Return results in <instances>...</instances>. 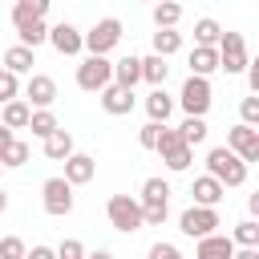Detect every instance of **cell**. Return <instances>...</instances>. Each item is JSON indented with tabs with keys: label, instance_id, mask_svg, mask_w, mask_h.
<instances>
[{
	"label": "cell",
	"instance_id": "cell-1",
	"mask_svg": "<svg viewBox=\"0 0 259 259\" xmlns=\"http://www.w3.org/2000/svg\"><path fill=\"white\" fill-rule=\"evenodd\" d=\"M206 174H214L223 186H243L247 182V162L231 150V146H214L206 154Z\"/></svg>",
	"mask_w": 259,
	"mask_h": 259
},
{
	"label": "cell",
	"instance_id": "cell-2",
	"mask_svg": "<svg viewBox=\"0 0 259 259\" xmlns=\"http://www.w3.org/2000/svg\"><path fill=\"white\" fill-rule=\"evenodd\" d=\"M154 150L162 154V162H166L174 174H182V170L190 166V158H194V146H186V142H182V134H178V130H170L166 121H162V130H158Z\"/></svg>",
	"mask_w": 259,
	"mask_h": 259
},
{
	"label": "cell",
	"instance_id": "cell-3",
	"mask_svg": "<svg viewBox=\"0 0 259 259\" xmlns=\"http://www.w3.org/2000/svg\"><path fill=\"white\" fill-rule=\"evenodd\" d=\"M113 81V61H105V53H89L81 65H77V85L85 93H97Z\"/></svg>",
	"mask_w": 259,
	"mask_h": 259
},
{
	"label": "cell",
	"instance_id": "cell-4",
	"mask_svg": "<svg viewBox=\"0 0 259 259\" xmlns=\"http://www.w3.org/2000/svg\"><path fill=\"white\" fill-rule=\"evenodd\" d=\"M40 202H45V214H53V219H65V214L73 210V182H69L65 174H57V178H45V186H40Z\"/></svg>",
	"mask_w": 259,
	"mask_h": 259
},
{
	"label": "cell",
	"instance_id": "cell-5",
	"mask_svg": "<svg viewBox=\"0 0 259 259\" xmlns=\"http://www.w3.org/2000/svg\"><path fill=\"white\" fill-rule=\"evenodd\" d=\"M105 214H109V227L113 231H142V202L130 198V194H113L105 202Z\"/></svg>",
	"mask_w": 259,
	"mask_h": 259
},
{
	"label": "cell",
	"instance_id": "cell-6",
	"mask_svg": "<svg viewBox=\"0 0 259 259\" xmlns=\"http://www.w3.org/2000/svg\"><path fill=\"white\" fill-rule=\"evenodd\" d=\"M214 49H219V69H227V77L231 73H243L247 69V40H243V32H219V40H214Z\"/></svg>",
	"mask_w": 259,
	"mask_h": 259
},
{
	"label": "cell",
	"instance_id": "cell-7",
	"mask_svg": "<svg viewBox=\"0 0 259 259\" xmlns=\"http://www.w3.org/2000/svg\"><path fill=\"white\" fill-rule=\"evenodd\" d=\"M117 40H121V20L117 16H105L89 32H81V49H89V53H109Z\"/></svg>",
	"mask_w": 259,
	"mask_h": 259
},
{
	"label": "cell",
	"instance_id": "cell-8",
	"mask_svg": "<svg viewBox=\"0 0 259 259\" xmlns=\"http://www.w3.org/2000/svg\"><path fill=\"white\" fill-rule=\"evenodd\" d=\"M210 81L206 77H198V73H190L186 77V85H182V93H178V105L186 109V113H198V117H206V109H210Z\"/></svg>",
	"mask_w": 259,
	"mask_h": 259
},
{
	"label": "cell",
	"instance_id": "cell-9",
	"mask_svg": "<svg viewBox=\"0 0 259 259\" xmlns=\"http://www.w3.org/2000/svg\"><path fill=\"white\" fill-rule=\"evenodd\" d=\"M178 227H182V235H190V239H202V235H210L214 227H219V210L214 206H190V210H182V219H178Z\"/></svg>",
	"mask_w": 259,
	"mask_h": 259
},
{
	"label": "cell",
	"instance_id": "cell-10",
	"mask_svg": "<svg viewBox=\"0 0 259 259\" xmlns=\"http://www.w3.org/2000/svg\"><path fill=\"white\" fill-rule=\"evenodd\" d=\"M227 146H231L243 162H259V130H255V125L239 121L235 130H227Z\"/></svg>",
	"mask_w": 259,
	"mask_h": 259
},
{
	"label": "cell",
	"instance_id": "cell-11",
	"mask_svg": "<svg viewBox=\"0 0 259 259\" xmlns=\"http://www.w3.org/2000/svg\"><path fill=\"white\" fill-rule=\"evenodd\" d=\"M101 93V109L109 113V117H125L130 109H134V89L130 85H117V81H109L105 89H97Z\"/></svg>",
	"mask_w": 259,
	"mask_h": 259
},
{
	"label": "cell",
	"instance_id": "cell-12",
	"mask_svg": "<svg viewBox=\"0 0 259 259\" xmlns=\"http://www.w3.org/2000/svg\"><path fill=\"white\" fill-rule=\"evenodd\" d=\"M45 40H49V45H53V49H57L61 57H77V53H81V32H77V28L69 24V20H61V24H53Z\"/></svg>",
	"mask_w": 259,
	"mask_h": 259
},
{
	"label": "cell",
	"instance_id": "cell-13",
	"mask_svg": "<svg viewBox=\"0 0 259 259\" xmlns=\"http://www.w3.org/2000/svg\"><path fill=\"white\" fill-rule=\"evenodd\" d=\"M24 97H28V105H53L57 101V81L45 77V73H32L28 85H24Z\"/></svg>",
	"mask_w": 259,
	"mask_h": 259
},
{
	"label": "cell",
	"instance_id": "cell-14",
	"mask_svg": "<svg viewBox=\"0 0 259 259\" xmlns=\"http://www.w3.org/2000/svg\"><path fill=\"white\" fill-rule=\"evenodd\" d=\"M93 174H97V162L89 158V154H69L65 158V178L73 182V186H85V182H93Z\"/></svg>",
	"mask_w": 259,
	"mask_h": 259
},
{
	"label": "cell",
	"instance_id": "cell-15",
	"mask_svg": "<svg viewBox=\"0 0 259 259\" xmlns=\"http://www.w3.org/2000/svg\"><path fill=\"white\" fill-rule=\"evenodd\" d=\"M190 194H194V202H198V206H219V202H223V194H227V186H223L214 174H202V178H194Z\"/></svg>",
	"mask_w": 259,
	"mask_h": 259
},
{
	"label": "cell",
	"instance_id": "cell-16",
	"mask_svg": "<svg viewBox=\"0 0 259 259\" xmlns=\"http://www.w3.org/2000/svg\"><path fill=\"white\" fill-rule=\"evenodd\" d=\"M198 247H194V255L198 259H231V251H235V239H227V235H202V239H194Z\"/></svg>",
	"mask_w": 259,
	"mask_h": 259
},
{
	"label": "cell",
	"instance_id": "cell-17",
	"mask_svg": "<svg viewBox=\"0 0 259 259\" xmlns=\"http://www.w3.org/2000/svg\"><path fill=\"white\" fill-rule=\"evenodd\" d=\"M28 113H32V105H28V101H20V97L0 101V121H4L8 130H24V125H28Z\"/></svg>",
	"mask_w": 259,
	"mask_h": 259
},
{
	"label": "cell",
	"instance_id": "cell-18",
	"mask_svg": "<svg viewBox=\"0 0 259 259\" xmlns=\"http://www.w3.org/2000/svg\"><path fill=\"white\" fill-rule=\"evenodd\" d=\"M69 154H73V134H69V130H61V125H57V130H49V134H45V158L65 162Z\"/></svg>",
	"mask_w": 259,
	"mask_h": 259
},
{
	"label": "cell",
	"instance_id": "cell-19",
	"mask_svg": "<svg viewBox=\"0 0 259 259\" xmlns=\"http://www.w3.org/2000/svg\"><path fill=\"white\" fill-rule=\"evenodd\" d=\"M214 69H219V49H214V45H194V49H190V73L210 77Z\"/></svg>",
	"mask_w": 259,
	"mask_h": 259
},
{
	"label": "cell",
	"instance_id": "cell-20",
	"mask_svg": "<svg viewBox=\"0 0 259 259\" xmlns=\"http://www.w3.org/2000/svg\"><path fill=\"white\" fill-rule=\"evenodd\" d=\"M146 113H150V121H166V117L174 113V97H170L162 85H154L150 97H146Z\"/></svg>",
	"mask_w": 259,
	"mask_h": 259
},
{
	"label": "cell",
	"instance_id": "cell-21",
	"mask_svg": "<svg viewBox=\"0 0 259 259\" xmlns=\"http://www.w3.org/2000/svg\"><path fill=\"white\" fill-rule=\"evenodd\" d=\"M32 65H36V53H32L28 45H12V49L4 53V69H12L16 77H20V73H32Z\"/></svg>",
	"mask_w": 259,
	"mask_h": 259
},
{
	"label": "cell",
	"instance_id": "cell-22",
	"mask_svg": "<svg viewBox=\"0 0 259 259\" xmlns=\"http://www.w3.org/2000/svg\"><path fill=\"white\" fill-rule=\"evenodd\" d=\"M113 81L134 89V85L142 81V57H121V61H113Z\"/></svg>",
	"mask_w": 259,
	"mask_h": 259
},
{
	"label": "cell",
	"instance_id": "cell-23",
	"mask_svg": "<svg viewBox=\"0 0 259 259\" xmlns=\"http://www.w3.org/2000/svg\"><path fill=\"white\" fill-rule=\"evenodd\" d=\"M166 73H170V65H166L162 53L142 57V81H150V85H166Z\"/></svg>",
	"mask_w": 259,
	"mask_h": 259
},
{
	"label": "cell",
	"instance_id": "cell-24",
	"mask_svg": "<svg viewBox=\"0 0 259 259\" xmlns=\"http://www.w3.org/2000/svg\"><path fill=\"white\" fill-rule=\"evenodd\" d=\"M16 36H20V45L36 49V45L49 36V28H45V16H36V20H20V24H16Z\"/></svg>",
	"mask_w": 259,
	"mask_h": 259
},
{
	"label": "cell",
	"instance_id": "cell-25",
	"mask_svg": "<svg viewBox=\"0 0 259 259\" xmlns=\"http://www.w3.org/2000/svg\"><path fill=\"white\" fill-rule=\"evenodd\" d=\"M178 20H182V4L178 0H158L154 4V24L158 28H174Z\"/></svg>",
	"mask_w": 259,
	"mask_h": 259
},
{
	"label": "cell",
	"instance_id": "cell-26",
	"mask_svg": "<svg viewBox=\"0 0 259 259\" xmlns=\"http://www.w3.org/2000/svg\"><path fill=\"white\" fill-rule=\"evenodd\" d=\"M178 134H182V142H186V146H198V142H206V134H210V130H206V121H202L198 113H186V121L178 125Z\"/></svg>",
	"mask_w": 259,
	"mask_h": 259
},
{
	"label": "cell",
	"instance_id": "cell-27",
	"mask_svg": "<svg viewBox=\"0 0 259 259\" xmlns=\"http://www.w3.org/2000/svg\"><path fill=\"white\" fill-rule=\"evenodd\" d=\"M49 4H53V0H16V4H12V24L45 16V12H49Z\"/></svg>",
	"mask_w": 259,
	"mask_h": 259
},
{
	"label": "cell",
	"instance_id": "cell-28",
	"mask_svg": "<svg viewBox=\"0 0 259 259\" xmlns=\"http://www.w3.org/2000/svg\"><path fill=\"white\" fill-rule=\"evenodd\" d=\"M24 130H32L36 138H45L49 130H57V117H53V109H49V105H36V109L28 113V125H24Z\"/></svg>",
	"mask_w": 259,
	"mask_h": 259
},
{
	"label": "cell",
	"instance_id": "cell-29",
	"mask_svg": "<svg viewBox=\"0 0 259 259\" xmlns=\"http://www.w3.org/2000/svg\"><path fill=\"white\" fill-rule=\"evenodd\" d=\"M138 202H170V182L166 178H146Z\"/></svg>",
	"mask_w": 259,
	"mask_h": 259
},
{
	"label": "cell",
	"instance_id": "cell-30",
	"mask_svg": "<svg viewBox=\"0 0 259 259\" xmlns=\"http://www.w3.org/2000/svg\"><path fill=\"white\" fill-rule=\"evenodd\" d=\"M0 162H4V166H24V162H28V146L16 142V138H8V142L0 146Z\"/></svg>",
	"mask_w": 259,
	"mask_h": 259
},
{
	"label": "cell",
	"instance_id": "cell-31",
	"mask_svg": "<svg viewBox=\"0 0 259 259\" xmlns=\"http://www.w3.org/2000/svg\"><path fill=\"white\" fill-rule=\"evenodd\" d=\"M178 49H182V36H178L174 28H158V32H154V53L170 57V53H178Z\"/></svg>",
	"mask_w": 259,
	"mask_h": 259
},
{
	"label": "cell",
	"instance_id": "cell-32",
	"mask_svg": "<svg viewBox=\"0 0 259 259\" xmlns=\"http://www.w3.org/2000/svg\"><path fill=\"white\" fill-rule=\"evenodd\" d=\"M170 214V202H142V227H162Z\"/></svg>",
	"mask_w": 259,
	"mask_h": 259
},
{
	"label": "cell",
	"instance_id": "cell-33",
	"mask_svg": "<svg viewBox=\"0 0 259 259\" xmlns=\"http://www.w3.org/2000/svg\"><path fill=\"white\" fill-rule=\"evenodd\" d=\"M231 239H235L239 247H259V223H255V219H243Z\"/></svg>",
	"mask_w": 259,
	"mask_h": 259
},
{
	"label": "cell",
	"instance_id": "cell-34",
	"mask_svg": "<svg viewBox=\"0 0 259 259\" xmlns=\"http://www.w3.org/2000/svg\"><path fill=\"white\" fill-rule=\"evenodd\" d=\"M219 32H223V28H219V20H210V16L194 20V40H198V45H214V40H219Z\"/></svg>",
	"mask_w": 259,
	"mask_h": 259
},
{
	"label": "cell",
	"instance_id": "cell-35",
	"mask_svg": "<svg viewBox=\"0 0 259 259\" xmlns=\"http://www.w3.org/2000/svg\"><path fill=\"white\" fill-rule=\"evenodd\" d=\"M239 117H243L247 125H259V97H243V101H239Z\"/></svg>",
	"mask_w": 259,
	"mask_h": 259
},
{
	"label": "cell",
	"instance_id": "cell-36",
	"mask_svg": "<svg viewBox=\"0 0 259 259\" xmlns=\"http://www.w3.org/2000/svg\"><path fill=\"white\" fill-rule=\"evenodd\" d=\"M158 130H162V121H146V125L138 130V146H142V150H154V142H158Z\"/></svg>",
	"mask_w": 259,
	"mask_h": 259
},
{
	"label": "cell",
	"instance_id": "cell-37",
	"mask_svg": "<svg viewBox=\"0 0 259 259\" xmlns=\"http://www.w3.org/2000/svg\"><path fill=\"white\" fill-rule=\"evenodd\" d=\"M0 259H24V243H20L16 235L0 239Z\"/></svg>",
	"mask_w": 259,
	"mask_h": 259
},
{
	"label": "cell",
	"instance_id": "cell-38",
	"mask_svg": "<svg viewBox=\"0 0 259 259\" xmlns=\"http://www.w3.org/2000/svg\"><path fill=\"white\" fill-rule=\"evenodd\" d=\"M16 73L12 69H0V101H8V97H16Z\"/></svg>",
	"mask_w": 259,
	"mask_h": 259
},
{
	"label": "cell",
	"instance_id": "cell-39",
	"mask_svg": "<svg viewBox=\"0 0 259 259\" xmlns=\"http://www.w3.org/2000/svg\"><path fill=\"white\" fill-rule=\"evenodd\" d=\"M57 255H61V259H81V255H85V247H81L77 239H65V243L57 247Z\"/></svg>",
	"mask_w": 259,
	"mask_h": 259
},
{
	"label": "cell",
	"instance_id": "cell-40",
	"mask_svg": "<svg viewBox=\"0 0 259 259\" xmlns=\"http://www.w3.org/2000/svg\"><path fill=\"white\" fill-rule=\"evenodd\" d=\"M150 259H178V247L174 243H154L150 247Z\"/></svg>",
	"mask_w": 259,
	"mask_h": 259
},
{
	"label": "cell",
	"instance_id": "cell-41",
	"mask_svg": "<svg viewBox=\"0 0 259 259\" xmlns=\"http://www.w3.org/2000/svg\"><path fill=\"white\" fill-rule=\"evenodd\" d=\"M247 77H251V89L259 93V65H251V61H247Z\"/></svg>",
	"mask_w": 259,
	"mask_h": 259
},
{
	"label": "cell",
	"instance_id": "cell-42",
	"mask_svg": "<svg viewBox=\"0 0 259 259\" xmlns=\"http://www.w3.org/2000/svg\"><path fill=\"white\" fill-rule=\"evenodd\" d=\"M53 255H57L53 247H32V259H53Z\"/></svg>",
	"mask_w": 259,
	"mask_h": 259
},
{
	"label": "cell",
	"instance_id": "cell-43",
	"mask_svg": "<svg viewBox=\"0 0 259 259\" xmlns=\"http://www.w3.org/2000/svg\"><path fill=\"white\" fill-rule=\"evenodd\" d=\"M8 138H12V130H8V125H4V121H0V146H4V142H8Z\"/></svg>",
	"mask_w": 259,
	"mask_h": 259
},
{
	"label": "cell",
	"instance_id": "cell-44",
	"mask_svg": "<svg viewBox=\"0 0 259 259\" xmlns=\"http://www.w3.org/2000/svg\"><path fill=\"white\" fill-rule=\"evenodd\" d=\"M4 210H8V194L0 190V214H4Z\"/></svg>",
	"mask_w": 259,
	"mask_h": 259
},
{
	"label": "cell",
	"instance_id": "cell-45",
	"mask_svg": "<svg viewBox=\"0 0 259 259\" xmlns=\"http://www.w3.org/2000/svg\"><path fill=\"white\" fill-rule=\"evenodd\" d=\"M0 170H4V162H0Z\"/></svg>",
	"mask_w": 259,
	"mask_h": 259
},
{
	"label": "cell",
	"instance_id": "cell-46",
	"mask_svg": "<svg viewBox=\"0 0 259 259\" xmlns=\"http://www.w3.org/2000/svg\"><path fill=\"white\" fill-rule=\"evenodd\" d=\"M178 4H182V0H178Z\"/></svg>",
	"mask_w": 259,
	"mask_h": 259
}]
</instances>
